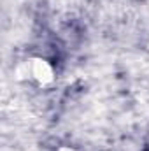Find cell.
I'll return each instance as SVG.
<instances>
[{
    "instance_id": "cell-1",
    "label": "cell",
    "mask_w": 149,
    "mask_h": 151,
    "mask_svg": "<svg viewBox=\"0 0 149 151\" xmlns=\"http://www.w3.org/2000/svg\"><path fill=\"white\" fill-rule=\"evenodd\" d=\"M30 74L37 79L39 83H49L53 81V67L46 60H34L30 63Z\"/></svg>"
}]
</instances>
